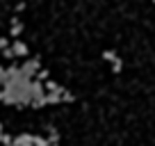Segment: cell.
Masks as SVG:
<instances>
[{"mask_svg":"<svg viewBox=\"0 0 155 146\" xmlns=\"http://www.w3.org/2000/svg\"><path fill=\"white\" fill-rule=\"evenodd\" d=\"M12 53H14V57H16V55H18V57H23V55H28V46H25L23 41H14Z\"/></svg>","mask_w":155,"mask_h":146,"instance_id":"1","label":"cell"},{"mask_svg":"<svg viewBox=\"0 0 155 146\" xmlns=\"http://www.w3.org/2000/svg\"><path fill=\"white\" fill-rule=\"evenodd\" d=\"M12 25H14V28H12V37H18V34H21V30H23V25L18 23V18H14V21H12Z\"/></svg>","mask_w":155,"mask_h":146,"instance_id":"2","label":"cell"},{"mask_svg":"<svg viewBox=\"0 0 155 146\" xmlns=\"http://www.w3.org/2000/svg\"><path fill=\"white\" fill-rule=\"evenodd\" d=\"M46 91H50V94H53V91H59V89H62V87H59V85L57 82H53V80H48V82H46Z\"/></svg>","mask_w":155,"mask_h":146,"instance_id":"3","label":"cell"},{"mask_svg":"<svg viewBox=\"0 0 155 146\" xmlns=\"http://www.w3.org/2000/svg\"><path fill=\"white\" fill-rule=\"evenodd\" d=\"M103 59H105V62H114L116 53H114V50H103Z\"/></svg>","mask_w":155,"mask_h":146,"instance_id":"4","label":"cell"},{"mask_svg":"<svg viewBox=\"0 0 155 146\" xmlns=\"http://www.w3.org/2000/svg\"><path fill=\"white\" fill-rule=\"evenodd\" d=\"M121 66H123V62H121V57H116L114 62H112V73H119L121 71Z\"/></svg>","mask_w":155,"mask_h":146,"instance_id":"5","label":"cell"},{"mask_svg":"<svg viewBox=\"0 0 155 146\" xmlns=\"http://www.w3.org/2000/svg\"><path fill=\"white\" fill-rule=\"evenodd\" d=\"M37 78H39V80H46V78H48V71H46V68H41V71L37 73Z\"/></svg>","mask_w":155,"mask_h":146,"instance_id":"6","label":"cell"},{"mask_svg":"<svg viewBox=\"0 0 155 146\" xmlns=\"http://www.w3.org/2000/svg\"><path fill=\"white\" fill-rule=\"evenodd\" d=\"M2 55H5V57H7V59H12V57H14V53H12V50H9V48H5V50H2Z\"/></svg>","mask_w":155,"mask_h":146,"instance_id":"7","label":"cell"},{"mask_svg":"<svg viewBox=\"0 0 155 146\" xmlns=\"http://www.w3.org/2000/svg\"><path fill=\"white\" fill-rule=\"evenodd\" d=\"M153 5H155V0H153Z\"/></svg>","mask_w":155,"mask_h":146,"instance_id":"8","label":"cell"}]
</instances>
